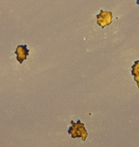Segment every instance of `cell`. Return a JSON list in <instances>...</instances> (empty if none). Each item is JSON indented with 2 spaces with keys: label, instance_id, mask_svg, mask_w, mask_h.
<instances>
[{
  "label": "cell",
  "instance_id": "1",
  "mask_svg": "<svg viewBox=\"0 0 139 147\" xmlns=\"http://www.w3.org/2000/svg\"><path fill=\"white\" fill-rule=\"evenodd\" d=\"M68 134L71 135L73 138H82L83 141H86L88 136V133L85 128V125L80 122V120H78L76 123L71 121V126L68 129Z\"/></svg>",
  "mask_w": 139,
  "mask_h": 147
},
{
  "label": "cell",
  "instance_id": "2",
  "mask_svg": "<svg viewBox=\"0 0 139 147\" xmlns=\"http://www.w3.org/2000/svg\"><path fill=\"white\" fill-rule=\"evenodd\" d=\"M97 18V24L100 25L102 28L110 25L112 20V13L111 12L101 10L100 13L96 16Z\"/></svg>",
  "mask_w": 139,
  "mask_h": 147
},
{
  "label": "cell",
  "instance_id": "3",
  "mask_svg": "<svg viewBox=\"0 0 139 147\" xmlns=\"http://www.w3.org/2000/svg\"><path fill=\"white\" fill-rule=\"evenodd\" d=\"M15 53L16 54V59L20 63H22L25 60H26L28 54H29V50L27 49V45H20L15 49Z\"/></svg>",
  "mask_w": 139,
  "mask_h": 147
},
{
  "label": "cell",
  "instance_id": "4",
  "mask_svg": "<svg viewBox=\"0 0 139 147\" xmlns=\"http://www.w3.org/2000/svg\"><path fill=\"white\" fill-rule=\"evenodd\" d=\"M132 75L134 77V80L137 82L139 89V61H136L132 66Z\"/></svg>",
  "mask_w": 139,
  "mask_h": 147
},
{
  "label": "cell",
  "instance_id": "5",
  "mask_svg": "<svg viewBox=\"0 0 139 147\" xmlns=\"http://www.w3.org/2000/svg\"><path fill=\"white\" fill-rule=\"evenodd\" d=\"M136 3H137V5H139V0H136Z\"/></svg>",
  "mask_w": 139,
  "mask_h": 147
}]
</instances>
